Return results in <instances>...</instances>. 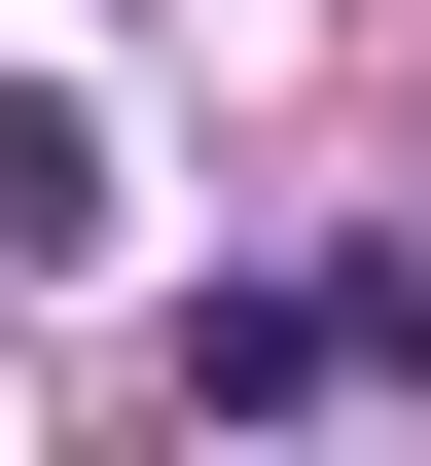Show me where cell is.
Here are the masks:
<instances>
[{
  "label": "cell",
  "mask_w": 431,
  "mask_h": 466,
  "mask_svg": "<svg viewBox=\"0 0 431 466\" xmlns=\"http://www.w3.org/2000/svg\"><path fill=\"white\" fill-rule=\"evenodd\" d=\"M72 251H108V144H72L36 72H0V288H72Z\"/></svg>",
  "instance_id": "cell-1"
}]
</instances>
